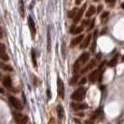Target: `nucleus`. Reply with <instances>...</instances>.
Wrapping results in <instances>:
<instances>
[{
  "label": "nucleus",
  "mask_w": 124,
  "mask_h": 124,
  "mask_svg": "<svg viewBox=\"0 0 124 124\" xmlns=\"http://www.w3.org/2000/svg\"><path fill=\"white\" fill-rule=\"evenodd\" d=\"M0 67H1V68H3L4 70H6V71H9V72H12L13 71V68L10 66V65L4 64V63H2V62H0Z\"/></svg>",
  "instance_id": "22"
},
{
  "label": "nucleus",
  "mask_w": 124,
  "mask_h": 124,
  "mask_svg": "<svg viewBox=\"0 0 124 124\" xmlns=\"http://www.w3.org/2000/svg\"><path fill=\"white\" fill-rule=\"evenodd\" d=\"M106 2L107 4H109V5H113L116 2V0H106Z\"/></svg>",
  "instance_id": "32"
},
{
  "label": "nucleus",
  "mask_w": 124,
  "mask_h": 124,
  "mask_svg": "<svg viewBox=\"0 0 124 124\" xmlns=\"http://www.w3.org/2000/svg\"><path fill=\"white\" fill-rule=\"evenodd\" d=\"M78 75H75L74 77L70 79V82H69V85L70 86H74L75 84L77 83V81H78Z\"/></svg>",
  "instance_id": "23"
},
{
  "label": "nucleus",
  "mask_w": 124,
  "mask_h": 124,
  "mask_svg": "<svg viewBox=\"0 0 124 124\" xmlns=\"http://www.w3.org/2000/svg\"><path fill=\"white\" fill-rule=\"evenodd\" d=\"M86 7H87V4H84L83 6L81 7V8L77 12V14H76V16L74 17V23H78L79 21L81 20V18H82V15H83V13H84V11H85V8H86Z\"/></svg>",
  "instance_id": "5"
},
{
  "label": "nucleus",
  "mask_w": 124,
  "mask_h": 124,
  "mask_svg": "<svg viewBox=\"0 0 124 124\" xmlns=\"http://www.w3.org/2000/svg\"><path fill=\"white\" fill-rule=\"evenodd\" d=\"M3 85L6 88L11 87V78H10V77L6 76V77L4 78V79H3Z\"/></svg>",
  "instance_id": "15"
},
{
  "label": "nucleus",
  "mask_w": 124,
  "mask_h": 124,
  "mask_svg": "<svg viewBox=\"0 0 124 124\" xmlns=\"http://www.w3.org/2000/svg\"><path fill=\"white\" fill-rule=\"evenodd\" d=\"M117 62H118V55L115 56L111 61H109V62H108V66H109V67H114V66L117 64Z\"/></svg>",
  "instance_id": "20"
},
{
  "label": "nucleus",
  "mask_w": 124,
  "mask_h": 124,
  "mask_svg": "<svg viewBox=\"0 0 124 124\" xmlns=\"http://www.w3.org/2000/svg\"><path fill=\"white\" fill-rule=\"evenodd\" d=\"M80 64L81 62H79V60H77L74 63V66H73V72L74 74H77L79 72V69H80Z\"/></svg>",
  "instance_id": "19"
},
{
  "label": "nucleus",
  "mask_w": 124,
  "mask_h": 124,
  "mask_svg": "<svg viewBox=\"0 0 124 124\" xmlns=\"http://www.w3.org/2000/svg\"><path fill=\"white\" fill-rule=\"evenodd\" d=\"M86 81H87V78H83L80 80V82H79V84H81V85H82V84H85Z\"/></svg>",
  "instance_id": "34"
},
{
  "label": "nucleus",
  "mask_w": 124,
  "mask_h": 124,
  "mask_svg": "<svg viewBox=\"0 0 124 124\" xmlns=\"http://www.w3.org/2000/svg\"><path fill=\"white\" fill-rule=\"evenodd\" d=\"M47 50L48 51H50V33L48 31V40H47Z\"/></svg>",
  "instance_id": "26"
},
{
  "label": "nucleus",
  "mask_w": 124,
  "mask_h": 124,
  "mask_svg": "<svg viewBox=\"0 0 124 124\" xmlns=\"http://www.w3.org/2000/svg\"><path fill=\"white\" fill-rule=\"evenodd\" d=\"M91 39H92V35H88L87 37H86V38L83 40V42L80 44V47H79V48H80V49H82V50H83V49H86L88 46L90 45Z\"/></svg>",
  "instance_id": "11"
},
{
  "label": "nucleus",
  "mask_w": 124,
  "mask_h": 124,
  "mask_svg": "<svg viewBox=\"0 0 124 124\" xmlns=\"http://www.w3.org/2000/svg\"><path fill=\"white\" fill-rule=\"evenodd\" d=\"M76 115L77 116H80V117H84V113H78H78H76Z\"/></svg>",
  "instance_id": "37"
},
{
  "label": "nucleus",
  "mask_w": 124,
  "mask_h": 124,
  "mask_svg": "<svg viewBox=\"0 0 124 124\" xmlns=\"http://www.w3.org/2000/svg\"><path fill=\"white\" fill-rule=\"evenodd\" d=\"M2 37H3V32H2L1 27H0V38H2Z\"/></svg>",
  "instance_id": "39"
},
{
  "label": "nucleus",
  "mask_w": 124,
  "mask_h": 124,
  "mask_svg": "<svg viewBox=\"0 0 124 124\" xmlns=\"http://www.w3.org/2000/svg\"><path fill=\"white\" fill-rule=\"evenodd\" d=\"M12 115L13 118H14V120L16 121L17 124H27V122H28L27 116H25V115L20 113V112L14 111L12 113Z\"/></svg>",
  "instance_id": "2"
},
{
  "label": "nucleus",
  "mask_w": 124,
  "mask_h": 124,
  "mask_svg": "<svg viewBox=\"0 0 124 124\" xmlns=\"http://www.w3.org/2000/svg\"><path fill=\"white\" fill-rule=\"evenodd\" d=\"M32 78H33V80H34L33 81V82H34V85H35V86H38L39 83H40V82H39V79L37 78L36 76H32Z\"/></svg>",
  "instance_id": "27"
},
{
  "label": "nucleus",
  "mask_w": 124,
  "mask_h": 124,
  "mask_svg": "<svg viewBox=\"0 0 124 124\" xmlns=\"http://www.w3.org/2000/svg\"><path fill=\"white\" fill-rule=\"evenodd\" d=\"M89 59H90V53H88V52H83L82 54L80 55V57H79V62H81V63H86V62L89 61Z\"/></svg>",
  "instance_id": "13"
},
{
  "label": "nucleus",
  "mask_w": 124,
  "mask_h": 124,
  "mask_svg": "<svg viewBox=\"0 0 124 124\" xmlns=\"http://www.w3.org/2000/svg\"><path fill=\"white\" fill-rule=\"evenodd\" d=\"M85 93H86V89L83 87L78 88L76 92H74V93L71 95V99L75 100V101H78V102H80L84 99L85 97Z\"/></svg>",
  "instance_id": "1"
},
{
  "label": "nucleus",
  "mask_w": 124,
  "mask_h": 124,
  "mask_svg": "<svg viewBox=\"0 0 124 124\" xmlns=\"http://www.w3.org/2000/svg\"><path fill=\"white\" fill-rule=\"evenodd\" d=\"M74 120H75V122H76L77 124H80V123H81L80 120H78V119H77V118H75Z\"/></svg>",
  "instance_id": "38"
},
{
  "label": "nucleus",
  "mask_w": 124,
  "mask_h": 124,
  "mask_svg": "<svg viewBox=\"0 0 124 124\" xmlns=\"http://www.w3.org/2000/svg\"><path fill=\"white\" fill-rule=\"evenodd\" d=\"M100 112H101V109H97V110H96V112H95V113H94V114H93V116H92V120H93V119H95V118H97V117H98V116H99L100 115Z\"/></svg>",
  "instance_id": "28"
},
{
  "label": "nucleus",
  "mask_w": 124,
  "mask_h": 124,
  "mask_svg": "<svg viewBox=\"0 0 124 124\" xmlns=\"http://www.w3.org/2000/svg\"><path fill=\"white\" fill-rule=\"evenodd\" d=\"M94 23H95V20H93L91 22V23H90V26H89V29L88 30H92L93 28V26H94Z\"/></svg>",
  "instance_id": "31"
},
{
  "label": "nucleus",
  "mask_w": 124,
  "mask_h": 124,
  "mask_svg": "<svg viewBox=\"0 0 124 124\" xmlns=\"http://www.w3.org/2000/svg\"><path fill=\"white\" fill-rule=\"evenodd\" d=\"M57 89H58V94L61 99H64V85L61 79V78H57Z\"/></svg>",
  "instance_id": "4"
},
{
  "label": "nucleus",
  "mask_w": 124,
  "mask_h": 124,
  "mask_svg": "<svg viewBox=\"0 0 124 124\" xmlns=\"http://www.w3.org/2000/svg\"><path fill=\"white\" fill-rule=\"evenodd\" d=\"M93 1H94V2H99L100 0H93Z\"/></svg>",
  "instance_id": "43"
},
{
  "label": "nucleus",
  "mask_w": 124,
  "mask_h": 124,
  "mask_svg": "<svg viewBox=\"0 0 124 124\" xmlns=\"http://www.w3.org/2000/svg\"><path fill=\"white\" fill-rule=\"evenodd\" d=\"M83 31V26H78V27H75V26H71V30L70 33L74 34V35H78Z\"/></svg>",
  "instance_id": "14"
},
{
  "label": "nucleus",
  "mask_w": 124,
  "mask_h": 124,
  "mask_svg": "<svg viewBox=\"0 0 124 124\" xmlns=\"http://www.w3.org/2000/svg\"><path fill=\"white\" fill-rule=\"evenodd\" d=\"M93 65H95V62H94V61H92V62H91V63L88 65L87 67H85V68H84L83 70H82V71H81V73H82V74H85V73H86V72H88L90 69L93 68Z\"/></svg>",
  "instance_id": "21"
},
{
  "label": "nucleus",
  "mask_w": 124,
  "mask_h": 124,
  "mask_svg": "<svg viewBox=\"0 0 124 124\" xmlns=\"http://www.w3.org/2000/svg\"><path fill=\"white\" fill-rule=\"evenodd\" d=\"M97 35H98V31H97V30H95V31H94V34H93V37H94V39H93V45H92V48H91V51H92V52H94V50H95V48H96V40H97Z\"/></svg>",
  "instance_id": "18"
},
{
  "label": "nucleus",
  "mask_w": 124,
  "mask_h": 124,
  "mask_svg": "<svg viewBox=\"0 0 124 124\" xmlns=\"http://www.w3.org/2000/svg\"><path fill=\"white\" fill-rule=\"evenodd\" d=\"M122 62H124V56L122 57Z\"/></svg>",
  "instance_id": "44"
},
{
  "label": "nucleus",
  "mask_w": 124,
  "mask_h": 124,
  "mask_svg": "<svg viewBox=\"0 0 124 124\" xmlns=\"http://www.w3.org/2000/svg\"><path fill=\"white\" fill-rule=\"evenodd\" d=\"M0 58L3 60V61H8L9 60V57L6 53V47L4 44H2L0 42Z\"/></svg>",
  "instance_id": "7"
},
{
  "label": "nucleus",
  "mask_w": 124,
  "mask_h": 124,
  "mask_svg": "<svg viewBox=\"0 0 124 124\" xmlns=\"http://www.w3.org/2000/svg\"><path fill=\"white\" fill-rule=\"evenodd\" d=\"M102 9H103V6H102V5H99V6H98V8L96 9V12L100 13L101 11H102Z\"/></svg>",
  "instance_id": "33"
},
{
  "label": "nucleus",
  "mask_w": 124,
  "mask_h": 124,
  "mask_svg": "<svg viewBox=\"0 0 124 124\" xmlns=\"http://www.w3.org/2000/svg\"><path fill=\"white\" fill-rule=\"evenodd\" d=\"M71 107L74 109V110H83V109H86L88 108L87 104H82V103H71Z\"/></svg>",
  "instance_id": "9"
},
{
  "label": "nucleus",
  "mask_w": 124,
  "mask_h": 124,
  "mask_svg": "<svg viewBox=\"0 0 124 124\" xmlns=\"http://www.w3.org/2000/svg\"><path fill=\"white\" fill-rule=\"evenodd\" d=\"M4 93V90H3V89H1V88H0V93Z\"/></svg>",
  "instance_id": "41"
},
{
  "label": "nucleus",
  "mask_w": 124,
  "mask_h": 124,
  "mask_svg": "<svg viewBox=\"0 0 124 124\" xmlns=\"http://www.w3.org/2000/svg\"><path fill=\"white\" fill-rule=\"evenodd\" d=\"M101 58H102V53L100 52V53H98V54L96 55V59H97V60H101Z\"/></svg>",
  "instance_id": "36"
},
{
  "label": "nucleus",
  "mask_w": 124,
  "mask_h": 124,
  "mask_svg": "<svg viewBox=\"0 0 124 124\" xmlns=\"http://www.w3.org/2000/svg\"><path fill=\"white\" fill-rule=\"evenodd\" d=\"M56 110H57V115H58V118L60 120H62L63 117H64V110H63V108H62V106L61 105H58L57 106V108H56Z\"/></svg>",
  "instance_id": "12"
},
{
  "label": "nucleus",
  "mask_w": 124,
  "mask_h": 124,
  "mask_svg": "<svg viewBox=\"0 0 124 124\" xmlns=\"http://www.w3.org/2000/svg\"><path fill=\"white\" fill-rule=\"evenodd\" d=\"M20 8H21V14L22 17H24V6H23V0H20Z\"/></svg>",
  "instance_id": "24"
},
{
  "label": "nucleus",
  "mask_w": 124,
  "mask_h": 124,
  "mask_svg": "<svg viewBox=\"0 0 124 124\" xmlns=\"http://www.w3.org/2000/svg\"><path fill=\"white\" fill-rule=\"evenodd\" d=\"M47 94H48V99L51 98V93H50V90H47Z\"/></svg>",
  "instance_id": "35"
},
{
  "label": "nucleus",
  "mask_w": 124,
  "mask_h": 124,
  "mask_svg": "<svg viewBox=\"0 0 124 124\" xmlns=\"http://www.w3.org/2000/svg\"><path fill=\"white\" fill-rule=\"evenodd\" d=\"M78 12V9L77 8H73L71 11H69L68 13V17L69 18H74L75 16H76V14Z\"/></svg>",
  "instance_id": "25"
},
{
  "label": "nucleus",
  "mask_w": 124,
  "mask_h": 124,
  "mask_svg": "<svg viewBox=\"0 0 124 124\" xmlns=\"http://www.w3.org/2000/svg\"><path fill=\"white\" fill-rule=\"evenodd\" d=\"M91 23H90V21L89 20H84V21H82V26H87Z\"/></svg>",
  "instance_id": "30"
},
{
  "label": "nucleus",
  "mask_w": 124,
  "mask_h": 124,
  "mask_svg": "<svg viewBox=\"0 0 124 124\" xmlns=\"http://www.w3.org/2000/svg\"><path fill=\"white\" fill-rule=\"evenodd\" d=\"M99 76H100V72L99 70H93L91 74L89 75V81L91 83H94L99 79Z\"/></svg>",
  "instance_id": "6"
},
{
  "label": "nucleus",
  "mask_w": 124,
  "mask_h": 124,
  "mask_svg": "<svg viewBox=\"0 0 124 124\" xmlns=\"http://www.w3.org/2000/svg\"><path fill=\"white\" fill-rule=\"evenodd\" d=\"M108 15H109V12H108V11H105V12L102 14L101 19H102V20H104V19H106V17H108Z\"/></svg>",
  "instance_id": "29"
},
{
  "label": "nucleus",
  "mask_w": 124,
  "mask_h": 124,
  "mask_svg": "<svg viewBox=\"0 0 124 124\" xmlns=\"http://www.w3.org/2000/svg\"><path fill=\"white\" fill-rule=\"evenodd\" d=\"M8 101H9V103H10V105L13 106V107H15L17 110H23V106L22 105V103H21V101L19 99H17L16 97H14V96H8Z\"/></svg>",
  "instance_id": "3"
},
{
  "label": "nucleus",
  "mask_w": 124,
  "mask_h": 124,
  "mask_svg": "<svg viewBox=\"0 0 124 124\" xmlns=\"http://www.w3.org/2000/svg\"><path fill=\"white\" fill-rule=\"evenodd\" d=\"M31 57H32V62L34 64V67H37V57H36V50L33 48L31 50Z\"/></svg>",
  "instance_id": "17"
},
{
  "label": "nucleus",
  "mask_w": 124,
  "mask_h": 124,
  "mask_svg": "<svg viewBox=\"0 0 124 124\" xmlns=\"http://www.w3.org/2000/svg\"><path fill=\"white\" fill-rule=\"evenodd\" d=\"M121 8H124V3H122V4H121Z\"/></svg>",
  "instance_id": "42"
},
{
  "label": "nucleus",
  "mask_w": 124,
  "mask_h": 124,
  "mask_svg": "<svg viewBox=\"0 0 124 124\" xmlns=\"http://www.w3.org/2000/svg\"><path fill=\"white\" fill-rule=\"evenodd\" d=\"M96 12V8H95V7L94 6H91L89 8V9H88V11L86 12V17L87 18H90V17H92L93 14H95Z\"/></svg>",
  "instance_id": "16"
},
{
  "label": "nucleus",
  "mask_w": 124,
  "mask_h": 124,
  "mask_svg": "<svg viewBox=\"0 0 124 124\" xmlns=\"http://www.w3.org/2000/svg\"><path fill=\"white\" fill-rule=\"evenodd\" d=\"M28 25H29V29H30V32H31V35H32V37L34 38L35 36H36V25H35V22H34V20L32 19V17H28Z\"/></svg>",
  "instance_id": "8"
},
{
  "label": "nucleus",
  "mask_w": 124,
  "mask_h": 124,
  "mask_svg": "<svg viewBox=\"0 0 124 124\" xmlns=\"http://www.w3.org/2000/svg\"><path fill=\"white\" fill-rule=\"evenodd\" d=\"M81 1H82V0H76V4H77V5H79L81 3Z\"/></svg>",
  "instance_id": "40"
},
{
  "label": "nucleus",
  "mask_w": 124,
  "mask_h": 124,
  "mask_svg": "<svg viewBox=\"0 0 124 124\" xmlns=\"http://www.w3.org/2000/svg\"><path fill=\"white\" fill-rule=\"evenodd\" d=\"M83 37H84V36L83 35H79L78 37H74L72 40H71V44H70V46H71V48H74V47H76L78 44H79L83 40Z\"/></svg>",
  "instance_id": "10"
}]
</instances>
